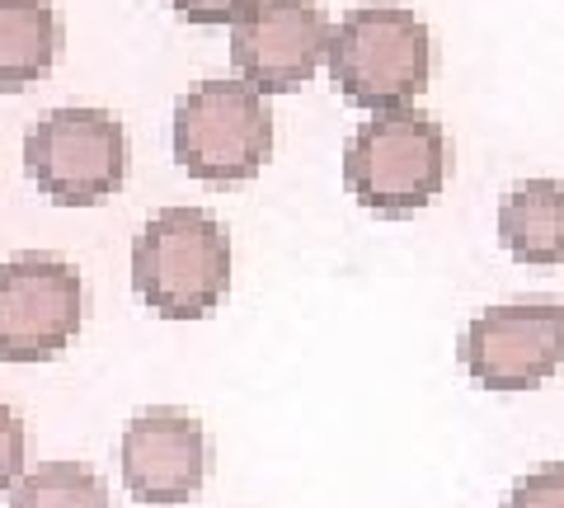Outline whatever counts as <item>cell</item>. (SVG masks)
Returning a JSON list of instances; mask_svg holds the SVG:
<instances>
[{
	"label": "cell",
	"instance_id": "6da1fadb",
	"mask_svg": "<svg viewBox=\"0 0 564 508\" xmlns=\"http://www.w3.org/2000/svg\"><path fill=\"white\" fill-rule=\"evenodd\" d=\"M325 72L367 114L410 109L433 76V33L395 0H362L334 24Z\"/></svg>",
	"mask_w": 564,
	"mask_h": 508
},
{
	"label": "cell",
	"instance_id": "7a4b0ae2",
	"mask_svg": "<svg viewBox=\"0 0 564 508\" xmlns=\"http://www.w3.org/2000/svg\"><path fill=\"white\" fill-rule=\"evenodd\" d=\"M132 292L161 321H203L231 292V236L207 207H161L132 240Z\"/></svg>",
	"mask_w": 564,
	"mask_h": 508
},
{
	"label": "cell",
	"instance_id": "3957f363",
	"mask_svg": "<svg viewBox=\"0 0 564 508\" xmlns=\"http://www.w3.org/2000/svg\"><path fill=\"white\" fill-rule=\"evenodd\" d=\"M344 188L377 217H414L447 184V132L423 109L367 114L344 147Z\"/></svg>",
	"mask_w": 564,
	"mask_h": 508
},
{
	"label": "cell",
	"instance_id": "277c9868",
	"mask_svg": "<svg viewBox=\"0 0 564 508\" xmlns=\"http://www.w3.org/2000/svg\"><path fill=\"white\" fill-rule=\"evenodd\" d=\"M170 147L184 174L203 184H245L273 155L269 95L245 80H203L180 95L170 118Z\"/></svg>",
	"mask_w": 564,
	"mask_h": 508
},
{
	"label": "cell",
	"instance_id": "5b68a950",
	"mask_svg": "<svg viewBox=\"0 0 564 508\" xmlns=\"http://www.w3.org/2000/svg\"><path fill=\"white\" fill-rule=\"evenodd\" d=\"M24 170L57 207H95L128 180V128L95 104H66L24 132Z\"/></svg>",
	"mask_w": 564,
	"mask_h": 508
},
{
	"label": "cell",
	"instance_id": "8992f818",
	"mask_svg": "<svg viewBox=\"0 0 564 508\" xmlns=\"http://www.w3.org/2000/svg\"><path fill=\"white\" fill-rule=\"evenodd\" d=\"M85 325V278L62 255L24 250L0 264V363L62 358Z\"/></svg>",
	"mask_w": 564,
	"mask_h": 508
},
{
	"label": "cell",
	"instance_id": "52a82bcc",
	"mask_svg": "<svg viewBox=\"0 0 564 508\" xmlns=\"http://www.w3.org/2000/svg\"><path fill=\"white\" fill-rule=\"evenodd\" d=\"M456 363L485 391H536L564 367V302L527 296L480 311L456 339Z\"/></svg>",
	"mask_w": 564,
	"mask_h": 508
},
{
	"label": "cell",
	"instance_id": "ba28073f",
	"mask_svg": "<svg viewBox=\"0 0 564 508\" xmlns=\"http://www.w3.org/2000/svg\"><path fill=\"white\" fill-rule=\"evenodd\" d=\"M329 14L321 0H254L231 24V66L259 95H288L321 76L329 57Z\"/></svg>",
	"mask_w": 564,
	"mask_h": 508
},
{
	"label": "cell",
	"instance_id": "9c48e42d",
	"mask_svg": "<svg viewBox=\"0 0 564 508\" xmlns=\"http://www.w3.org/2000/svg\"><path fill=\"white\" fill-rule=\"evenodd\" d=\"M118 471L137 504H188L207 485L212 471V437L203 419L174 406H151L132 414L118 443Z\"/></svg>",
	"mask_w": 564,
	"mask_h": 508
},
{
	"label": "cell",
	"instance_id": "30bf717a",
	"mask_svg": "<svg viewBox=\"0 0 564 508\" xmlns=\"http://www.w3.org/2000/svg\"><path fill=\"white\" fill-rule=\"evenodd\" d=\"M499 245L532 269L564 264V184L522 180L499 198Z\"/></svg>",
	"mask_w": 564,
	"mask_h": 508
},
{
	"label": "cell",
	"instance_id": "8fae6325",
	"mask_svg": "<svg viewBox=\"0 0 564 508\" xmlns=\"http://www.w3.org/2000/svg\"><path fill=\"white\" fill-rule=\"evenodd\" d=\"M62 52V14L52 0H0V90L39 85Z\"/></svg>",
	"mask_w": 564,
	"mask_h": 508
},
{
	"label": "cell",
	"instance_id": "7c38bea8",
	"mask_svg": "<svg viewBox=\"0 0 564 508\" xmlns=\"http://www.w3.org/2000/svg\"><path fill=\"white\" fill-rule=\"evenodd\" d=\"M10 508H113L109 485L85 462H43L10 489Z\"/></svg>",
	"mask_w": 564,
	"mask_h": 508
},
{
	"label": "cell",
	"instance_id": "4fadbf2b",
	"mask_svg": "<svg viewBox=\"0 0 564 508\" xmlns=\"http://www.w3.org/2000/svg\"><path fill=\"white\" fill-rule=\"evenodd\" d=\"M499 508H564V462H545L518 476Z\"/></svg>",
	"mask_w": 564,
	"mask_h": 508
},
{
	"label": "cell",
	"instance_id": "5bb4252c",
	"mask_svg": "<svg viewBox=\"0 0 564 508\" xmlns=\"http://www.w3.org/2000/svg\"><path fill=\"white\" fill-rule=\"evenodd\" d=\"M24 452H29V437H24V419L14 414L6 400H0V495H10L24 476Z\"/></svg>",
	"mask_w": 564,
	"mask_h": 508
},
{
	"label": "cell",
	"instance_id": "9a60e30c",
	"mask_svg": "<svg viewBox=\"0 0 564 508\" xmlns=\"http://www.w3.org/2000/svg\"><path fill=\"white\" fill-rule=\"evenodd\" d=\"M250 6L254 0H170V10L198 29H231Z\"/></svg>",
	"mask_w": 564,
	"mask_h": 508
}]
</instances>
